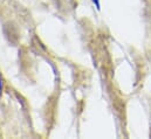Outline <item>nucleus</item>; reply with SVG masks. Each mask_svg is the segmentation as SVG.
I'll list each match as a JSON object with an SVG mask.
<instances>
[{
  "label": "nucleus",
  "mask_w": 151,
  "mask_h": 139,
  "mask_svg": "<svg viewBox=\"0 0 151 139\" xmlns=\"http://www.w3.org/2000/svg\"><path fill=\"white\" fill-rule=\"evenodd\" d=\"M93 1H94V4L96 5L97 9H100V8H101V7H100V1H99V0H93Z\"/></svg>",
  "instance_id": "obj_1"
},
{
  "label": "nucleus",
  "mask_w": 151,
  "mask_h": 139,
  "mask_svg": "<svg viewBox=\"0 0 151 139\" xmlns=\"http://www.w3.org/2000/svg\"><path fill=\"white\" fill-rule=\"evenodd\" d=\"M1 90H2V78L0 77V92H1Z\"/></svg>",
  "instance_id": "obj_2"
}]
</instances>
